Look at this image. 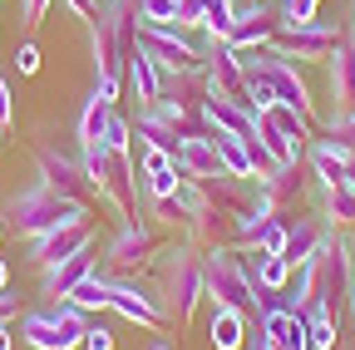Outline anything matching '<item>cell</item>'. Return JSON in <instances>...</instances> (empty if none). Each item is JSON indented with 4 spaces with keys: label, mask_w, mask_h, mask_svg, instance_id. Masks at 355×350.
Wrapping results in <instances>:
<instances>
[{
    "label": "cell",
    "mask_w": 355,
    "mask_h": 350,
    "mask_svg": "<svg viewBox=\"0 0 355 350\" xmlns=\"http://www.w3.org/2000/svg\"><path fill=\"white\" fill-rule=\"evenodd\" d=\"M350 256H355V247L350 242H340L336 237V227H331V237L321 242V252L306 261V267H296V296H291V306L301 316H311V311H326V316H336V321H345V306H350Z\"/></svg>",
    "instance_id": "obj_1"
},
{
    "label": "cell",
    "mask_w": 355,
    "mask_h": 350,
    "mask_svg": "<svg viewBox=\"0 0 355 350\" xmlns=\"http://www.w3.org/2000/svg\"><path fill=\"white\" fill-rule=\"evenodd\" d=\"M158 301L168 311V326H193L198 316V301H207V281H202V252L183 237V242H163L158 256Z\"/></svg>",
    "instance_id": "obj_2"
},
{
    "label": "cell",
    "mask_w": 355,
    "mask_h": 350,
    "mask_svg": "<svg viewBox=\"0 0 355 350\" xmlns=\"http://www.w3.org/2000/svg\"><path fill=\"white\" fill-rule=\"evenodd\" d=\"M139 30H144V15H139V0H104L94 25H89V55H94V79H119L123 84V69L139 50Z\"/></svg>",
    "instance_id": "obj_3"
},
{
    "label": "cell",
    "mask_w": 355,
    "mask_h": 350,
    "mask_svg": "<svg viewBox=\"0 0 355 350\" xmlns=\"http://www.w3.org/2000/svg\"><path fill=\"white\" fill-rule=\"evenodd\" d=\"M79 163H84V178L99 193V207H109L119 222H133L139 217V193H144L133 153H119L109 143H79Z\"/></svg>",
    "instance_id": "obj_4"
},
{
    "label": "cell",
    "mask_w": 355,
    "mask_h": 350,
    "mask_svg": "<svg viewBox=\"0 0 355 350\" xmlns=\"http://www.w3.org/2000/svg\"><path fill=\"white\" fill-rule=\"evenodd\" d=\"M89 207L84 202H74V198H64V193H55V188H44L40 178L30 183V188H20V193H10L6 198V207H0V222H6V232H15V237H40V232H50L55 222H69V217H84Z\"/></svg>",
    "instance_id": "obj_5"
},
{
    "label": "cell",
    "mask_w": 355,
    "mask_h": 350,
    "mask_svg": "<svg viewBox=\"0 0 355 350\" xmlns=\"http://www.w3.org/2000/svg\"><path fill=\"white\" fill-rule=\"evenodd\" d=\"M89 311H79L74 301H55L40 311H20V340L30 350H79L89 331Z\"/></svg>",
    "instance_id": "obj_6"
},
{
    "label": "cell",
    "mask_w": 355,
    "mask_h": 350,
    "mask_svg": "<svg viewBox=\"0 0 355 350\" xmlns=\"http://www.w3.org/2000/svg\"><path fill=\"white\" fill-rule=\"evenodd\" d=\"M202 281H207V301L212 306H237V311L252 316L257 281H252V267H247V252H237V247L202 252Z\"/></svg>",
    "instance_id": "obj_7"
},
{
    "label": "cell",
    "mask_w": 355,
    "mask_h": 350,
    "mask_svg": "<svg viewBox=\"0 0 355 350\" xmlns=\"http://www.w3.org/2000/svg\"><path fill=\"white\" fill-rule=\"evenodd\" d=\"M158 227L148 217H133V222H119V232L104 242V277H133L144 272L148 261L158 256Z\"/></svg>",
    "instance_id": "obj_8"
},
{
    "label": "cell",
    "mask_w": 355,
    "mask_h": 350,
    "mask_svg": "<svg viewBox=\"0 0 355 350\" xmlns=\"http://www.w3.org/2000/svg\"><path fill=\"white\" fill-rule=\"evenodd\" d=\"M202 69H207V89L212 94L252 109V79H247L242 50H232L222 35H202Z\"/></svg>",
    "instance_id": "obj_9"
},
{
    "label": "cell",
    "mask_w": 355,
    "mask_h": 350,
    "mask_svg": "<svg viewBox=\"0 0 355 350\" xmlns=\"http://www.w3.org/2000/svg\"><path fill=\"white\" fill-rule=\"evenodd\" d=\"M94 242V217H69V222H55L50 232H40V237H30L25 242V261L35 272H44V267H55V261H64V256H74L79 247H89Z\"/></svg>",
    "instance_id": "obj_10"
},
{
    "label": "cell",
    "mask_w": 355,
    "mask_h": 350,
    "mask_svg": "<svg viewBox=\"0 0 355 350\" xmlns=\"http://www.w3.org/2000/svg\"><path fill=\"white\" fill-rule=\"evenodd\" d=\"M109 311L139 331H168V311H163L158 291L139 286L133 277H109Z\"/></svg>",
    "instance_id": "obj_11"
},
{
    "label": "cell",
    "mask_w": 355,
    "mask_h": 350,
    "mask_svg": "<svg viewBox=\"0 0 355 350\" xmlns=\"http://www.w3.org/2000/svg\"><path fill=\"white\" fill-rule=\"evenodd\" d=\"M35 173H40L44 188H55V193H64V198H74V202H84V207L99 202L94 183L84 178V163L69 158V153H60V148H50V143H35Z\"/></svg>",
    "instance_id": "obj_12"
},
{
    "label": "cell",
    "mask_w": 355,
    "mask_h": 350,
    "mask_svg": "<svg viewBox=\"0 0 355 350\" xmlns=\"http://www.w3.org/2000/svg\"><path fill=\"white\" fill-rule=\"evenodd\" d=\"M340 30L336 25H326V20H311V25H296V30H282L277 40H272V55H282V60H291V64H326L331 55H336V45H340Z\"/></svg>",
    "instance_id": "obj_13"
},
{
    "label": "cell",
    "mask_w": 355,
    "mask_h": 350,
    "mask_svg": "<svg viewBox=\"0 0 355 350\" xmlns=\"http://www.w3.org/2000/svg\"><path fill=\"white\" fill-rule=\"evenodd\" d=\"M282 35V15H277V6H266V0H247V6H237V15H232V25H227V45L232 50H272V40Z\"/></svg>",
    "instance_id": "obj_14"
},
{
    "label": "cell",
    "mask_w": 355,
    "mask_h": 350,
    "mask_svg": "<svg viewBox=\"0 0 355 350\" xmlns=\"http://www.w3.org/2000/svg\"><path fill=\"white\" fill-rule=\"evenodd\" d=\"M139 45L158 60L163 74H178V69H202V45L178 30V25H144L139 30Z\"/></svg>",
    "instance_id": "obj_15"
},
{
    "label": "cell",
    "mask_w": 355,
    "mask_h": 350,
    "mask_svg": "<svg viewBox=\"0 0 355 350\" xmlns=\"http://www.w3.org/2000/svg\"><path fill=\"white\" fill-rule=\"evenodd\" d=\"M94 267H99V252H94V242H89V247H79L74 256L55 261V267H44V272H40V291L50 296V301H64Z\"/></svg>",
    "instance_id": "obj_16"
},
{
    "label": "cell",
    "mask_w": 355,
    "mask_h": 350,
    "mask_svg": "<svg viewBox=\"0 0 355 350\" xmlns=\"http://www.w3.org/2000/svg\"><path fill=\"white\" fill-rule=\"evenodd\" d=\"M326 94H331V114L355 109V40H340L336 55L326 60Z\"/></svg>",
    "instance_id": "obj_17"
},
{
    "label": "cell",
    "mask_w": 355,
    "mask_h": 350,
    "mask_svg": "<svg viewBox=\"0 0 355 350\" xmlns=\"http://www.w3.org/2000/svg\"><path fill=\"white\" fill-rule=\"evenodd\" d=\"M139 188L148 198H173L183 188V173H178V158L173 153H158V148H144L139 143Z\"/></svg>",
    "instance_id": "obj_18"
},
{
    "label": "cell",
    "mask_w": 355,
    "mask_h": 350,
    "mask_svg": "<svg viewBox=\"0 0 355 350\" xmlns=\"http://www.w3.org/2000/svg\"><path fill=\"white\" fill-rule=\"evenodd\" d=\"M306 173H311V168H306V158H301V163H282V168H272V178H261V193L272 198L277 212L301 207V198H306V188H311Z\"/></svg>",
    "instance_id": "obj_19"
},
{
    "label": "cell",
    "mask_w": 355,
    "mask_h": 350,
    "mask_svg": "<svg viewBox=\"0 0 355 350\" xmlns=\"http://www.w3.org/2000/svg\"><path fill=\"white\" fill-rule=\"evenodd\" d=\"M326 237H331L326 217H291V222H286V247H282V256L291 261V267H306V261L321 252Z\"/></svg>",
    "instance_id": "obj_20"
},
{
    "label": "cell",
    "mask_w": 355,
    "mask_h": 350,
    "mask_svg": "<svg viewBox=\"0 0 355 350\" xmlns=\"http://www.w3.org/2000/svg\"><path fill=\"white\" fill-rule=\"evenodd\" d=\"M202 119H207V128H222V134L252 139L257 109H247V104H232V99H222V94H212V89H207V99H202Z\"/></svg>",
    "instance_id": "obj_21"
},
{
    "label": "cell",
    "mask_w": 355,
    "mask_h": 350,
    "mask_svg": "<svg viewBox=\"0 0 355 350\" xmlns=\"http://www.w3.org/2000/svg\"><path fill=\"white\" fill-rule=\"evenodd\" d=\"M123 84L133 89V99H139V109H148V104H158V94H163V69H158V60L139 45L133 50V60H128V69H123Z\"/></svg>",
    "instance_id": "obj_22"
},
{
    "label": "cell",
    "mask_w": 355,
    "mask_h": 350,
    "mask_svg": "<svg viewBox=\"0 0 355 350\" xmlns=\"http://www.w3.org/2000/svg\"><path fill=\"white\" fill-rule=\"evenodd\" d=\"M207 139H212V148H217V163L232 173V178H247V183H257V163H252V148H247V139H237V134H222V128H207Z\"/></svg>",
    "instance_id": "obj_23"
},
{
    "label": "cell",
    "mask_w": 355,
    "mask_h": 350,
    "mask_svg": "<svg viewBox=\"0 0 355 350\" xmlns=\"http://www.w3.org/2000/svg\"><path fill=\"white\" fill-rule=\"evenodd\" d=\"M247 311H237V306H212V326H207V340L212 350H242L247 345Z\"/></svg>",
    "instance_id": "obj_24"
},
{
    "label": "cell",
    "mask_w": 355,
    "mask_h": 350,
    "mask_svg": "<svg viewBox=\"0 0 355 350\" xmlns=\"http://www.w3.org/2000/svg\"><path fill=\"white\" fill-rule=\"evenodd\" d=\"M222 163H217V148H212V139L207 134H198V139H183L178 143V173L193 183V178H212Z\"/></svg>",
    "instance_id": "obj_25"
},
{
    "label": "cell",
    "mask_w": 355,
    "mask_h": 350,
    "mask_svg": "<svg viewBox=\"0 0 355 350\" xmlns=\"http://www.w3.org/2000/svg\"><path fill=\"white\" fill-rule=\"evenodd\" d=\"M252 143H257V148H266V158H272L277 168H282V163H301V158H306V148H296V143H291L282 128L266 119V114H257V123H252Z\"/></svg>",
    "instance_id": "obj_26"
},
{
    "label": "cell",
    "mask_w": 355,
    "mask_h": 350,
    "mask_svg": "<svg viewBox=\"0 0 355 350\" xmlns=\"http://www.w3.org/2000/svg\"><path fill=\"white\" fill-rule=\"evenodd\" d=\"M247 256H252V261H247V267H252V281H257L261 291H286V286H291L296 267H291L282 252H247Z\"/></svg>",
    "instance_id": "obj_27"
},
{
    "label": "cell",
    "mask_w": 355,
    "mask_h": 350,
    "mask_svg": "<svg viewBox=\"0 0 355 350\" xmlns=\"http://www.w3.org/2000/svg\"><path fill=\"white\" fill-rule=\"evenodd\" d=\"M109 119H114V104L99 99V94H89L84 109H79V119H74V139H79V143H104Z\"/></svg>",
    "instance_id": "obj_28"
},
{
    "label": "cell",
    "mask_w": 355,
    "mask_h": 350,
    "mask_svg": "<svg viewBox=\"0 0 355 350\" xmlns=\"http://www.w3.org/2000/svg\"><path fill=\"white\" fill-rule=\"evenodd\" d=\"M266 119H272L277 128H282V134L296 143V148H306L311 143V134H316V119H306L301 109H291V104H272V109H261Z\"/></svg>",
    "instance_id": "obj_29"
},
{
    "label": "cell",
    "mask_w": 355,
    "mask_h": 350,
    "mask_svg": "<svg viewBox=\"0 0 355 350\" xmlns=\"http://www.w3.org/2000/svg\"><path fill=\"white\" fill-rule=\"evenodd\" d=\"M64 301H74L79 311H89V316L109 311V277H104V272L94 267V272H89V277H84V281H79V286H74V291L64 296Z\"/></svg>",
    "instance_id": "obj_30"
},
{
    "label": "cell",
    "mask_w": 355,
    "mask_h": 350,
    "mask_svg": "<svg viewBox=\"0 0 355 350\" xmlns=\"http://www.w3.org/2000/svg\"><path fill=\"white\" fill-rule=\"evenodd\" d=\"M326 227H355V188L345 183V188H331L326 193Z\"/></svg>",
    "instance_id": "obj_31"
},
{
    "label": "cell",
    "mask_w": 355,
    "mask_h": 350,
    "mask_svg": "<svg viewBox=\"0 0 355 350\" xmlns=\"http://www.w3.org/2000/svg\"><path fill=\"white\" fill-rule=\"evenodd\" d=\"M286 222H291L286 212L266 217V222H261V232H257V242H252L247 252H282V247H286Z\"/></svg>",
    "instance_id": "obj_32"
},
{
    "label": "cell",
    "mask_w": 355,
    "mask_h": 350,
    "mask_svg": "<svg viewBox=\"0 0 355 350\" xmlns=\"http://www.w3.org/2000/svg\"><path fill=\"white\" fill-rule=\"evenodd\" d=\"M316 6H321V0H282V6H277V15H282V30L311 25V20H316Z\"/></svg>",
    "instance_id": "obj_33"
},
{
    "label": "cell",
    "mask_w": 355,
    "mask_h": 350,
    "mask_svg": "<svg viewBox=\"0 0 355 350\" xmlns=\"http://www.w3.org/2000/svg\"><path fill=\"white\" fill-rule=\"evenodd\" d=\"M144 25H178V0H139Z\"/></svg>",
    "instance_id": "obj_34"
},
{
    "label": "cell",
    "mask_w": 355,
    "mask_h": 350,
    "mask_svg": "<svg viewBox=\"0 0 355 350\" xmlns=\"http://www.w3.org/2000/svg\"><path fill=\"white\" fill-rule=\"evenodd\" d=\"M104 143L119 148V153H133V148H128V143H133V123H128L119 109H114V119H109V128H104Z\"/></svg>",
    "instance_id": "obj_35"
},
{
    "label": "cell",
    "mask_w": 355,
    "mask_h": 350,
    "mask_svg": "<svg viewBox=\"0 0 355 350\" xmlns=\"http://www.w3.org/2000/svg\"><path fill=\"white\" fill-rule=\"evenodd\" d=\"M207 0H178V30H202Z\"/></svg>",
    "instance_id": "obj_36"
},
{
    "label": "cell",
    "mask_w": 355,
    "mask_h": 350,
    "mask_svg": "<svg viewBox=\"0 0 355 350\" xmlns=\"http://www.w3.org/2000/svg\"><path fill=\"white\" fill-rule=\"evenodd\" d=\"M326 139L355 143V109H345V114H331V119H326Z\"/></svg>",
    "instance_id": "obj_37"
},
{
    "label": "cell",
    "mask_w": 355,
    "mask_h": 350,
    "mask_svg": "<svg viewBox=\"0 0 355 350\" xmlns=\"http://www.w3.org/2000/svg\"><path fill=\"white\" fill-rule=\"evenodd\" d=\"M25 79L30 74H40V45H35V40H20V45H15V60H10Z\"/></svg>",
    "instance_id": "obj_38"
},
{
    "label": "cell",
    "mask_w": 355,
    "mask_h": 350,
    "mask_svg": "<svg viewBox=\"0 0 355 350\" xmlns=\"http://www.w3.org/2000/svg\"><path fill=\"white\" fill-rule=\"evenodd\" d=\"M79 350H114V331L104 326V321H89V331H84V345Z\"/></svg>",
    "instance_id": "obj_39"
},
{
    "label": "cell",
    "mask_w": 355,
    "mask_h": 350,
    "mask_svg": "<svg viewBox=\"0 0 355 350\" xmlns=\"http://www.w3.org/2000/svg\"><path fill=\"white\" fill-rule=\"evenodd\" d=\"M50 6H55V0H20L25 25H30V30H40V25H44V15H50Z\"/></svg>",
    "instance_id": "obj_40"
},
{
    "label": "cell",
    "mask_w": 355,
    "mask_h": 350,
    "mask_svg": "<svg viewBox=\"0 0 355 350\" xmlns=\"http://www.w3.org/2000/svg\"><path fill=\"white\" fill-rule=\"evenodd\" d=\"M60 6H64L74 20H84V25H94V15H99V0H60Z\"/></svg>",
    "instance_id": "obj_41"
},
{
    "label": "cell",
    "mask_w": 355,
    "mask_h": 350,
    "mask_svg": "<svg viewBox=\"0 0 355 350\" xmlns=\"http://www.w3.org/2000/svg\"><path fill=\"white\" fill-rule=\"evenodd\" d=\"M15 123V104H10V84H6V74H0V128H10Z\"/></svg>",
    "instance_id": "obj_42"
},
{
    "label": "cell",
    "mask_w": 355,
    "mask_h": 350,
    "mask_svg": "<svg viewBox=\"0 0 355 350\" xmlns=\"http://www.w3.org/2000/svg\"><path fill=\"white\" fill-rule=\"evenodd\" d=\"M10 321H20V301L10 291H0V326H10Z\"/></svg>",
    "instance_id": "obj_43"
},
{
    "label": "cell",
    "mask_w": 355,
    "mask_h": 350,
    "mask_svg": "<svg viewBox=\"0 0 355 350\" xmlns=\"http://www.w3.org/2000/svg\"><path fill=\"white\" fill-rule=\"evenodd\" d=\"M0 291H10V261L0 256Z\"/></svg>",
    "instance_id": "obj_44"
},
{
    "label": "cell",
    "mask_w": 355,
    "mask_h": 350,
    "mask_svg": "<svg viewBox=\"0 0 355 350\" xmlns=\"http://www.w3.org/2000/svg\"><path fill=\"white\" fill-rule=\"evenodd\" d=\"M0 350H15V335H10V326H0Z\"/></svg>",
    "instance_id": "obj_45"
},
{
    "label": "cell",
    "mask_w": 355,
    "mask_h": 350,
    "mask_svg": "<svg viewBox=\"0 0 355 350\" xmlns=\"http://www.w3.org/2000/svg\"><path fill=\"white\" fill-rule=\"evenodd\" d=\"M350 316H355V256H350Z\"/></svg>",
    "instance_id": "obj_46"
},
{
    "label": "cell",
    "mask_w": 355,
    "mask_h": 350,
    "mask_svg": "<svg viewBox=\"0 0 355 350\" xmlns=\"http://www.w3.org/2000/svg\"><path fill=\"white\" fill-rule=\"evenodd\" d=\"M331 350H355V335H345V340H336Z\"/></svg>",
    "instance_id": "obj_47"
},
{
    "label": "cell",
    "mask_w": 355,
    "mask_h": 350,
    "mask_svg": "<svg viewBox=\"0 0 355 350\" xmlns=\"http://www.w3.org/2000/svg\"><path fill=\"white\" fill-rule=\"evenodd\" d=\"M350 40H355V0H350Z\"/></svg>",
    "instance_id": "obj_48"
},
{
    "label": "cell",
    "mask_w": 355,
    "mask_h": 350,
    "mask_svg": "<svg viewBox=\"0 0 355 350\" xmlns=\"http://www.w3.org/2000/svg\"><path fill=\"white\" fill-rule=\"evenodd\" d=\"M153 350H168V345H163V340H158V345H153Z\"/></svg>",
    "instance_id": "obj_49"
},
{
    "label": "cell",
    "mask_w": 355,
    "mask_h": 350,
    "mask_svg": "<svg viewBox=\"0 0 355 350\" xmlns=\"http://www.w3.org/2000/svg\"><path fill=\"white\" fill-rule=\"evenodd\" d=\"M0 237H6V222H0Z\"/></svg>",
    "instance_id": "obj_50"
}]
</instances>
